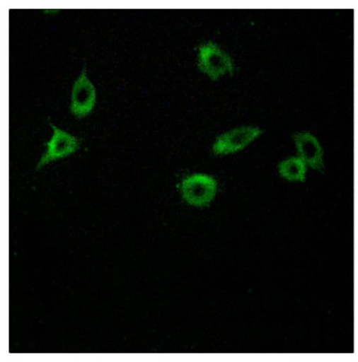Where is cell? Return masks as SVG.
Listing matches in <instances>:
<instances>
[{"mask_svg":"<svg viewBox=\"0 0 358 362\" xmlns=\"http://www.w3.org/2000/svg\"><path fill=\"white\" fill-rule=\"evenodd\" d=\"M181 189L187 203L193 206H207L215 197L217 182L207 174H193L182 182Z\"/></svg>","mask_w":358,"mask_h":362,"instance_id":"obj_1","label":"cell"},{"mask_svg":"<svg viewBox=\"0 0 358 362\" xmlns=\"http://www.w3.org/2000/svg\"><path fill=\"white\" fill-rule=\"evenodd\" d=\"M199 67L212 80H217L226 73L233 74L234 72V64L231 57L221 51L214 42H209L199 47Z\"/></svg>","mask_w":358,"mask_h":362,"instance_id":"obj_2","label":"cell"},{"mask_svg":"<svg viewBox=\"0 0 358 362\" xmlns=\"http://www.w3.org/2000/svg\"><path fill=\"white\" fill-rule=\"evenodd\" d=\"M262 130L255 127H241L221 134L213 146L215 156H225L244 149L251 141H254Z\"/></svg>","mask_w":358,"mask_h":362,"instance_id":"obj_3","label":"cell"},{"mask_svg":"<svg viewBox=\"0 0 358 362\" xmlns=\"http://www.w3.org/2000/svg\"><path fill=\"white\" fill-rule=\"evenodd\" d=\"M95 98L96 93L94 85L87 78L86 71L84 69L73 87L71 112L79 118L86 116L94 108Z\"/></svg>","mask_w":358,"mask_h":362,"instance_id":"obj_4","label":"cell"},{"mask_svg":"<svg viewBox=\"0 0 358 362\" xmlns=\"http://www.w3.org/2000/svg\"><path fill=\"white\" fill-rule=\"evenodd\" d=\"M51 127L54 130V134L50 141L47 144V151L37 164V169H40L41 166L45 165L47 162L70 156L79 148V140L75 136L59 129L54 124H51Z\"/></svg>","mask_w":358,"mask_h":362,"instance_id":"obj_5","label":"cell"},{"mask_svg":"<svg viewBox=\"0 0 358 362\" xmlns=\"http://www.w3.org/2000/svg\"><path fill=\"white\" fill-rule=\"evenodd\" d=\"M294 141L300 159L312 169L322 171L324 166L323 150L316 136L308 132H299L294 134Z\"/></svg>","mask_w":358,"mask_h":362,"instance_id":"obj_6","label":"cell"},{"mask_svg":"<svg viewBox=\"0 0 358 362\" xmlns=\"http://www.w3.org/2000/svg\"><path fill=\"white\" fill-rule=\"evenodd\" d=\"M279 173L289 181H306V164L300 158H290L279 164Z\"/></svg>","mask_w":358,"mask_h":362,"instance_id":"obj_7","label":"cell"}]
</instances>
